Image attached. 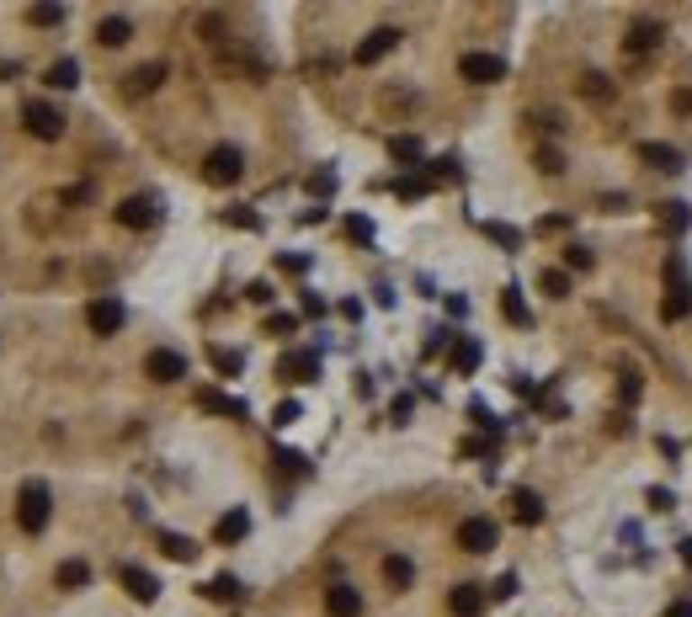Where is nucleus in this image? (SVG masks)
Returning a JSON list of instances; mask_svg holds the SVG:
<instances>
[{"label":"nucleus","instance_id":"32","mask_svg":"<svg viewBox=\"0 0 692 617\" xmlns=\"http://www.w3.org/2000/svg\"><path fill=\"white\" fill-rule=\"evenodd\" d=\"M203 591H208L214 602H234V596H240V580H234V575H219V580H208Z\"/></svg>","mask_w":692,"mask_h":617},{"label":"nucleus","instance_id":"44","mask_svg":"<svg viewBox=\"0 0 692 617\" xmlns=\"http://www.w3.org/2000/svg\"><path fill=\"white\" fill-rule=\"evenodd\" d=\"M512 591H517V575H501V580H496V596H501V602H506V596H512Z\"/></svg>","mask_w":692,"mask_h":617},{"label":"nucleus","instance_id":"37","mask_svg":"<svg viewBox=\"0 0 692 617\" xmlns=\"http://www.w3.org/2000/svg\"><path fill=\"white\" fill-rule=\"evenodd\" d=\"M485 234H490V240H501L506 250H517V245H522V234H517V229H506V224H485Z\"/></svg>","mask_w":692,"mask_h":617},{"label":"nucleus","instance_id":"8","mask_svg":"<svg viewBox=\"0 0 692 617\" xmlns=\"http://www.w3.org/2000/svg\"><path fill=\"white\" fill-rule=\"evenodd\" d=\"M113 219L123 229H155V219H160V203L155 197H123L113 208Z\"/></svg>","mask_w":692,"mask_h":617},{"label":"nucleus","instance_id":"34","mask_svg":"<svg viewBox=\"0 0 692 617\" xmlns=\"http://www.w3.org/2000/svg\"><path fill=\"white\" fill-rule=\"evenodd\" d=\"M538 287H543L549 298H565V293H570V272H543V277H538Z\"/></svg>","mask_w":692,"mask_h":617},{"label":"nucleus","instance_id":"30","mask_svg":"<svg viewBox=\"0 0 692 617\" xmlns=\"http://www.w3.org/2000/svg\"><path fill=\"white\" fill-rule=\"evenodd\" d=\"M580 96H591V102H613V86H607V75H580Z\"/></svg>","mask_w":692,"mask_h":617},{"label":"nucleus","instance_id":"22","mask_svg":"<svg viewBox=\"0 0 692 617\" xmlns=\"http://www.w3.org/2000/svg\"><path fill=\"white\" fill-rule=\"evenodd\" d=\"M389 155H395L400 166H415V160H426V144H421L415 133H395V139H389Z\"/></svg>","mask_w":692,"mask_h":617},{"label":"nucleus","instance_id":"11","mask_svg":"<svg viewBox=\"0 0 692 617\" xmlns=\"http://www.w3.org/2000/svg\"><path fill=\"white\" fill-rule=\"evenodd\" d=\"M278 378H283V384H314V378H320V357H314V351H288V357L278 362Z\"/></svg>","mask_w":692,"mask_h":617},{"label":"nucleus","instance_id":"13","mask_svg":"<svg viewBox=\"0 0 692 617\" xmlns=\"http://www.w3.org/2000/svg\"><path fill=\"white\" fill-rule=\"evenodd\" d=\"M325 612L331 617H362V591H357V585H331V591H325Z\"/></svg>","mask_w":692,"mask_h":617},{"label":"nucleus","instance_id":"2","mask_svg":"<svg viewBox=\"0 0 692 617\" xmlns=\"http://www.w3.org/2000/svg\"><path fill=\"white\" fill-rule=\"evenodd\" d=\"M666 277H671V287H666V298H660V320H666V325H682V320L692 314V282H687L682 256H671Z\"/></svg>","mask_w":692,"mask_h":617},{"label":"nucleus","instance_id":"23","mask_svg":"<svg viewBox=\"0 0 692 617\" xmlns=\"http://www.w3.org/2000/svg\"><path fill=\"white\" fill-rule=\"evenodd\" d=\"M155 538H160L166 559H176V564H192V559H197V543H192V538H181V532H155Z\"/></svg>","mask_w":692,"mask_h":617},{"label":"nucleus","instance_id":"35","mask_svg":"<svg viewBox=\"0 0 692 617\" xmlns=\"http://www.w3.org/2000/svg\"><path fill=\"white\" fill-rule=\"evenodd\" d=\"M395 192H400V197H426L432 181H426V176H405V181H395Z\"/></svg>","mask_w":692,"mask_h":617},{"label":"nucleus","instance_id":"6","mask_svg":"<svg viewBox=\"0 0 692 617\" xmlns=\"http://www.w3.org/2000/svg\"><path fill=\"white\" fill-rule=\"evenodd\" d=\"M144 373H150L155 384H181V378H187V357L171 351V346H155V351L144 357Z\"/></svg>","mask_w":692,"mask_h":617},{"label":"nucleus","instance_id":"7","mask_svg":"<svg viewBox=\"0 0 692 617\" xmlns=\"http://www.w3.org/2000/svg\"><path fill=\"white\" fill-rule=\"evenodd\" d=\"M400 27H373V32H368V38H362V43H357V64H362V69H368V64H378V59L384 54H395V49H400Z\"/></svg>","mask_w":692,"mask_h":617},{"label":"nucleus","instance_id":"36","mask_svg":"<svg viewBox=\"0 0 692 617\" xmlns=\"http://www.w3.org/2000/svg\"><path fill=\"white\" fill-rule=\"evenodd\" d=\"M565 267L570 272H591V250L586 245H565Z\"/></svg>","mask_w":692,"mask_h":617},{"label":"nucleus","instance_id":"25","mask_svg":"<svg viewBox=\"0 0 692 617\" xmlns=\"http://www.w3.org/2000/svg\"><path fill=\"white\" fill-rule=\"evenodd\" d=\"M49 86H54V91H75V86H80V64H75V59H54V64H49Z\"/></svg>","mask_w":692,"mask_h":617},{"label":"nucleus","instance_id":"3","mask_svg":"<svg viewBox=\"0 0 692 617\" xmlns=\"http://www.w3.org/2000/svg\"><path fill=\"white\" fill-rule=\"evenodd\" d=\"M240 176H245V155H240L234 144H214L208 160H203V181H208V186H234Z\"/></svg>","mask_w":692,"mask_h":617},{"label":"nucleus","instance_id":"15","mask_svg":"<svg viewBox=\"0 0 692 617\" xmlns=\"http://www.w3.org/2000/svg\"><path fill=\"white\" fill-rule=\"evenodd\" d=\"M197 410H208V415H234V421H245V399H230V394H219V389H197Z\"/></svg>","mask_w":692,"mask_h":617},{"label":"nucleus","instance_id":"12","mask_svg":"<svg viewBox=\"0 0 692 617\" xmlns=\"http://www.w3.org/2000/svg\"><path fill=\"white\" fill-rule=\"evenodd\" d=\"M117 580H123V591H128L133 602H155V596H160V580H155L150 569H139V564H123Z\"/></svg>","mask_w":692,"mask_h":617},{"label":"nucleus","instance_id":"10","mask_svg":"<svg viewBox=\"0 0 692 617\" xmlns=\"http://www.w3.org/2000/svg\"><path fill=\"white\" fill-rule=\"evenodd\" d=\"M86 325H91L96 336H117V331H123V304H117V298H107V293H102V298H91Z\"/></svg>","mask_w":692,"mask_h":617},{"label":"nucleus","instance_id":"18","mask_svg":"<svg viewBox=\"0 0 692 617\" xmlns=\"http://www.w3.org/2000/svg\"><path fill=\"white\" fill-rule=\"evenodd\" d=\"M512 522H522V527L543 522V501H538L533 490H512Z\"/></svg>","mask_w":692,"mask_h":617},{"label":"nucleus","instance_id":"31","mask_svg":"<svg viewBox=\"0 0 692 617\" xmlns=\"http://www.w3.org/2000/svg\"><path fill=\"white\" fill-rule=\"evenodd\" d=\"M27 22L32 27H59L64 22V5H27Z\"/></svg>","mask_w":692,"mask_h":617},{"label":"nucleus","instance_id":"16","mask_svg":"<svg viewBox=\"0 0 692 617\" xmlns=\"http://www.w3.org/2000/svg\"><path fill=\"white\" fill-rule=\"evenodd\" d=\"M448 607H453V617H479L485 612V591H479V585H453Z\"/></svg>","mask_w":692,"mask_h":617},{"label":"nucleus","instance_id":"1","mask_svg":"<svg viewBox=\"0 0 692 617\" xmlns=\"http://www.w3.org/2000/svg\"><path fill=\"white\" fill-rule=\"evenodd\" d=\"M49 511H54V495H49L43 479H27V485L16 490V527H22V532H43V527H49Z\"/></svg>","mask_w":692,"mask_h":617},{"label":"nucleus","instance_id":"20","mask_svg":"<svg viewBox=\"0 0 692 617\" xmlns=\"http://www.w3.org/2000/svg\"><path fill=\"white\" fill-rule=\"evenodd\" d=\"M245 532H250V516H245V511H224L219 527H214V543H240Z\"/></svg>","mask_w":692,"mask_h":617},{"label":"nucleus","instance_id":"4","mask_svg":"<svg viewBox=\"0 0 692 617\" xmlns=\"http://www.w3.org/2000/svg\"><path fill=\"white\" fill-rule=\"evenodd\" d=\"M22 122H27V133H32V139H43V144L64 139V113L49 107V102H27V107H22Z\"/></svg>","mask_w":692,"mask_h":617},{"label":"nucleus","instance_id":"33","mask_svg":"<svg viewBox=\"0 0 692 617\" xmlns=\"http://www.w3.org/2000/svg\"><path fill=\"white\" fill-rule=\"evenodd\" d=\"M533 166L543 170V176H560V170H565V155H560V150H549V144H543V150H538V155H533Z\"/></svg>","mask_w":692,"mask_h":617},{"label":"nucleus","instance_id":"24","mask_svg":"<svg viewBox=\"0 0 692 617\" xmlns=\"http://www.w3.org/2000/svg\"><path fill=\"white\" fill-rule=\"evenodd\" d=\"M384 580H389L395 591H410V580H415V564L405 559V554H389V559H384Z\"/></svg>","mask_w":692,"mask_h":617},{"label":"nucleus","instance_id":"27","mask_svg":"<svg viewBox=\"0 0 692 617\" xmlns=\"http://www.w3.org/2000/svg\"><path fill=\"white\" fill-rule=\"evenodd\" d=\"M86 580H91V564L86 559H64L59 564V585H64V591H80Z\"/></svg>","mask_w":692,"mask_h":617},{"label":"nucleus","instance_id":"39","mask_svg":"<svg viewBox=\"0 0 692 617\" xmlns=\"http://www.w3.org/2000/svg\"><path fill=\"white\" fill-rule=\"evenodd\" d=\"M309 192H320V197H331V192H336V176H331V170H320V176H309Z\"/></svg>","mask_w":692,"mask_h":617},{"label":"nucleus","instance_id":"26","mask_svg":"<svg viewBox=\"0 0 692 617\" xmlns=\"http://www.w3.org/2000/svg\"><path fill=\"white\" fill-rule=\"evenodd\" d=\"M453 367H459V373H474V367H479V340L474 336L453 340Z\"/></svg>","mask_w":692,"mask_h":617},{"label":"nucleus","instance_id":"14","mask_svg":"<svg viewBox=\"0 0 692 617\" xmlns=\"http://www.w3.org/2000/svg\"><path fill=\"white\" fill-rule=\"evenodd\" d=\"M660 43H666V27H660V22H634L629 38H624L629 54H650V49H660Z\"/></svg>","mask_w":692,"mask_h":617},{"label":"nucleus","instance_id":"38","mask_svg":"<svg viewBox=\"0 0 692 617\" xmlns=\"http://www.w3.org/2000/svg\"><path fill=\"white\" fill-rule=\"evenodd\" d=\"M293 331H298L293 314H272V320H267V336H293Z\"/></svg>","mask_w":692,"mask_h":617},{"label":"nucleus","instance_id":"21","mask_svg":"<svg viewBox=\"0 0 692 617\" xmlns=\"http://www.w3.org/2000/svg\"><path fill=\"white\" fill-rule=\"evenodd\" d=\"M639 160H644L650 170H677L682 166V155H677L671 144H639Z\"/></svg>","mask_w":692,"mask_h":617},{"label":"nucleus","instance_id":"19","mask_svg":"<svg viewBox=\"0 0 692 617\" xmlns=\"http://www.w3.org/2000/svg\"><path fill=\"white\" fill-rule=\"evenodd\" d=\"M128 38H133V22H128V16H107V22L96 27V43H102V49H123Z\"/></svg>","mask_w":692,"mask_h":617},{"label":"nucleus","instance_id":"5","mask_svg":"<svg viewBox=\"0 0 692 617\" xmlns=\"http://www.w3.org/2000/svg\"><path fill=\"white\" fill-rule=\"evenodd\" d=\"M496 543H501V527H496L490 516H469V522L459 527V549L463 554H490Z\"/></svg>","mask_w":692,"mask_h":617},{"label":"nucleus","instance_id":"45","mask_svg":"<svg viewBox=\"0 0 692 617\" xmlns=\"http://www.w3.org/2000/svg\"><path fill=\"white\" fill-rule=\"evenodd\" d=\"M671 102H677V113H692V91H677Z\"/></svg>","mask_w":692,"mask_h":617},{"label":"nucleus","instance_id":"9","mask_svg":"<svg viewBox=\"0 0 692 617\" xmlns=\"http://www.w3.org/2000/svg\"><path fill=\"white\" fill-rule=\"evenodd\" d=\"M459 75L469 80V86H496L501 75H506V64L496 54H463L459 59Z\"/></svg>","mask_w":692,"mask_h":617},{"label":"nucleus","instance_id":"29","mask_svg":"<svg viewBox=\"0 0 692 617\" xmlns=\"http://www.w3.org/2000/svg\"><path fill=\"white\" fill-rule=\"evenodd\" d=\"M208 362H214L224 378H234V373L245 367V362H240V351H230V346H208Z\"/></svg>","mask_w":692,"mask_h":617},{"label":"nucleus","instance_id":"41","mask_svg":"<svg viewBox=\"0 0 692 617\" xmlns=\"http://www.w3.org/2000/svg\"><path fill=\"white\" fill-rule=\"evenodd\" d=\"M293 421H298V404L283 399V404H278V415H272V426H293Z\"/></svg>","mask_w":692,"mask_h":617},{"label":"nucleus","instance_id":"43","mask_svg":"<svg viewBox=\"0 0 692 617\" xmlns=\"http://www.w3.org/2000/svg\"><path fill=\"white\" fill-rule=\"evenodd\" d=\"M278 463H283L288 474H304V458H298V452H278Z\"/></svg>","mask_w":692,"mask_h":617},{"label":"nucleus","instance_id":"46","mask_svg":"<svg viewBox=\"0 0 692 617\" xmlns=\"http://www.w3.org/2000/svg\"><path fill=\"white\" fill-rule=\"evenodd\" d=\"M671 617H692V602H682V607H671Z\"/></svg>","mask_w":692,"mask_h":617},{"label":"nucleus","instance_id":"42","mask_svg":"<svg viewBox=\"0 0 692 617\" xmlns=\"http://www.w3.org/2000/svg\"><path fill=\"white\" fill-rule=\"evenodd\" d=\"M245 298H250V304H267V298H272V282H250Z\"/></svg>","mask_w":692,"mask_h":617},{"label":"nucleus","instance_id":"28","mask_svg":"<svg viewBox=\"0 0 692 617\" xmlns=\"http://www.w3.org/2000/svg\"><path fill=\"white\" fill-rule=\"evenodd\" d=\"M501 314H506L512 325H533V314H527V304H522L517 287H501Z\"/></svg>","mask_w":692,"mask_h":617},{"label":"nucleus","instance_id":"17","mask_svg":"<svg viewBox=\"0 0 692 617\" xmlns=\"http://www.w3.org/2000/svg\"><path fill=\"white\" fill-rule=\"evenodd\" d=\"M160 80H166V64H160V59H155V64H139V69L128 75V96H150Z\"/></svg>","mask_w":692,"mask_h":617},{"label":"nucleus","instance_id":"40","mask_svg":"<svg viewBox=\"0 0 692 617\" xmlns=\"http://www.w3.org/2000/svg\"><path fill=\"white\" fill-rule=\"evenodd\" d=\"M639 389H644V384H639V373H624V384H618V394H624V404H634V399H639Z\"/></svg>","mask_w":692,"mask_h":617}]
</instances>
